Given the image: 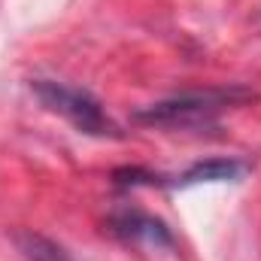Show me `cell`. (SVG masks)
I'll return each instance as SVG.
<instances>
[{
  "mask_svg": "<svg viewBox=\"0 0 261 261\" xmlns=\"http://www.w3.org/2000/svg\"><path fill=\"white\" fill-rule=\"evenodd\" d=\"M252 97L255 94L249 88H240V85L186 91V94H173L167 100H158V103H149V107L137 110L134 122L161 130H200V128H213L225 110L243 107Z\"/></svg>",
  "mask_w": 261,
  "mask_h": 261,
  "instance_id": "1",
  "label": "cell"
},
{
  "mask_svg": "<svg viewBox=\"0 0 261 261\" xmlns=\"http://www.w3.org/2000/svg\"><path fill=\"white\" fill-rule=\"evenodd\" d=\"M31 91L34 97L40 100V107L52 116H61L67 125L85 134V137H122L119 125L107 116L103 103L85 91V88H76V85H67L58 79H31Z\"/></svg>",
  "mask_w": 261,
  "mask_h": 261,
  "instance_id": "2",
  "label": "cell"
},
{
  "mask_svg": "<svg viewBox=\"0 0 261 261\" xmlns=\"http://www.w3.org/2000/svg\"><path fill=\"white\" fill-rule=\"evenodd\" d=\"M110 231L116 237L128 240V243H146V246H155V249H170L173 246L170 228L158 216H149L143 210H119L110 219Z\"/></svg>",
  "mask_w": 261,
  "mask_h": 261,
  "instance_id": "3",
  "label": "cell"
},
{
  "mask_svg": "<svg viewBox=\"0 0 261 261\" xmlns=\"http://www.w3.org/2000/svg\"><path fill=\"white\" fill-rule=\"evenodd\" d=\"M252 164L246 158H206L182 170L173 179H164L167 189H192V186H216V182H240Z\"/></svg>",
  "mask_w": 261,
  "mask_h": 261,
  "instance_id": "4",
  "label": "cell"
},
{
  "mask_svg": "<svg viewBox=\"0 0 261 261\" xmlns=\"http://www.w3.org/2000/svg\"><path fill=\"white\" fill-rule=\"evenodd\" d=\"M12 243H15V249L21 252L24 261H76L61 243H55V240L46 237V234L28 231V228L15 231V234H12Z\"/></svg>",
  "mask_w": 261,
  "mask_h": 261,
  "instance_id": "5",
  "label": "cell"
}]
</instances>
